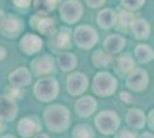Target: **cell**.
Returning <instances> with one entry per match:
<instances>
[{
  "mask_svg": "<svg viewBox=\"0 0 154 138\" xmlns=\"http://www.w3.org/2000/svg\"><path fill=\"white\" fill-rule=\"evenodd\" d=\"M43 122L48 131L62 133L69 129L71 122L70 111L62 104H51L43 111Z\"/></svg>",
  "mask_w": 154,
  "mask_h": 138,
  "instance_id": "6da1fadb",
  "label": "cell"
},
{
  "mask_svg": "<svg viewBox=\"0 0 154 138\" xmlns=\"http://www.w3.org/2000/svg\"><path fill=\"white\" fill-rule=\"evenodd\" d=\"M33 97L40 103H52L58 98L60 93V85L57 78L53 76H46L38 78L32 86Z\"/></svg>",
  "mask_w": 154,
  "mask_h": 138,
  "instance_id": "7a4b0ae2",
  "label": "cell"
},
{
  "mask_svg": "<svg viewBox=\"0 0 154 138\" xmlns=\"http://www.w3.org/2000/svg\"><path fill=\"white\" fill-rule=\"evenodd\" d=\"M117 87H119L117 78L112 72L106 70H99L96 72L91 83V89L93 93L101 98L113 96L117 90Z\"/></svg>",
  "mask_w": 154,
  "mask_h": 138,
  "instance_id": "3957f363",
  "label": "cell"
},
{
  "mask_svg": "<svg viewBox=\"0 0 154 138\" xmlns=\"http://www.w3.org/2000/svg\"><path fill=\"white\" fill-rule=\"evenodd\" d=\"M94 124L99 133L103 136H112L119 131L121 127V118L114 111L105 109L96 115Z\"/></svg>",
  "mask_w": 154,
  "mask_h": 138,
  "instance_id": "277c9868",
  "label": "cell"
},
{
  "mask_svg": "<svg viewBox=\"0 0 154 138\" xmlns=\"http://www.w3.org/2000/svg\"><path fill=\"white\" fill-rule=\"evenodd\" d=\"M99 35L97 30L88 24H78L72 31V41L81 50H91L97 45Z\"/></svg>",
  "mask_w": 154,
  "mask_h": 138,
  "instance_id": "5b68a950",
  "label": "cell"
},
{
  "mask_svg": "<svg viewBox=\"0 0 154 138\" xmlns=\"http://www.w3.org/2000/svg\"><path fill=\"white\" fill-rule=\"evenodd\" d=\"M59 13L62 22L66 24L71 26L76 24L82 19L84 13L83 4L77 0H66L60 4Z\"/></svg>",
  "mask_w": 154,
  "mask_h": 138,
  "instance_id": "8992f818",
  "label": "cell"
},
{
  "mask_svg": "<svg viewBox=\"0 0 154 138\" xmlns=\"http://www.w3.org/2000/svg\"><path fill=\"white\" fill-rule=\"evenodd\" d=\"M55 59L51 54H43L31 60L29 70L32 74V76L40 78L51 76L55 72Z\"/></svg>",
  "mask_w": 154,
  "mask_h": 138,
  "instance_id": "52a82bcc",
  "label": "cell"
},
{
  "mask_svg": "<svg viewBox=\"0 0 154 138\" xmlns=\"http://www.w3.org/2000/svg\"><path fill=\"white\" fill-rule=\"evenodd\" d=\"M89 78L82 72H71L66 79V90L71 97H81L89 87Z\"/></svg>",
  "mask_w": 154,
  "mask_h": 138,
  "instance_id": "ba28073f",
  "label": "cell"
},
{
  "mask_svg": "<svg viewBox=\"0 0 154 138\" xmlns=\"http://www.w3.org/2000/svg\"><path fill=\"white\" fill-rule=\"evenodd\" d=\"M16 130L22 138H32L42 132V121L36 115H26L20 118Z\"/></svg>",
  "mask_w": 154,
  "mask_h": 138,
  "instance_id": "9c48e42d",
  "label": "cell"
},
{
  "mask_svg": "<svg viewBox=\"0 0 154 138\" xmlns=\"http://www.w3.org/2000/svg\"><path fill=\"white\" fill-rule=\"evenodd\" d=\"M29 23L32 30L39 32L42 36L50 37V38H52L58 30L54 19H52L50 16H39L37 14H33L29 20Z\"/></svg>",
  "mask_w": 154,
  "mask_h": 138,
  "instance_id": "30bf717a",
  "label": "cell"
},
{
  "mask_svg": "<svg viewBox=\"0 0 154 138\" xmlns=\"http://www.w3.org/2000/svg\"><path fill=\"white\" fill-rule=\"evenodd\" d=\"M149 84V75L141 68H136L125 77V86L130 91L143 92Z\"/></svg>",
  "mask_w": 154,
  "mask_h": 138,
  "instance_id": "8fae6325",
  "label": "cell"
},
{
  "mask_svg": "<svg viewBox=\"0 0 154 138\" xmlns=\"http://www.w3.org/2000/svg\"><path fill=\"white\" fill-rule=\"evenodd\" d=\"M23 30H24L23 20L13 14H8L5 16V20L0 28L1 35L9 39H14L16 37H19Z\"/></svg>",
  "mask_w": 154,
  "mask_h": 138,
  "instance_id": "7c38bea8",
  "label": "cell"
},
{
  "mask_svg": "<svg viewBox=\"0 0 154 138\" xmlns=\"http://www.w3.org/2000/svg\"><path fill=\"white\" fill-rule=\"evenodd\" d=\"M44 46L43 38L33 32L24 33L19 41V47L21 52L24 53L26 55H33L42 51Z\"/></svg>",
  "mask_w": 154,
  "mask_h": 138,
  "instance_id": "4fadbf2b",
  "label": "cell"
},
{
  "mask_svg": "<svg viewBox=\"0 0 154 138\" xmlns=\"http://www.w3.org/2000/svg\"><path fill=\"white\" fill-rule=\"evenodd\" d=\"M50 46L61 52H68L72 46V31L68 26H61L51 38Z\"/></svg>",
  "mask_w": 154,
  "mask_h": 138,
  "instance_id": "5bb4252c",
  "label": "cell"
},
{
  "mask_svg": "<svg viewBox=\"0 0 154 138\" xmlns=\"http://www.w3.org/2000/svg\"><path fill=\"white\" fill-rule=\"evenodd\" d=\"M32 82V74L30 72L29 68L26 67H19L14 69L13 72H9L8 75V83L11 87L20 89L22 90L23 87L29 86Z\"/></svg>",
  "mask_w": 154,
  "mask_h": 138,
  "instance_id": "9a60e30c",
  "label": "cell"
},
{
  "mask_svg": "<svg viewBox=\"0 0 154 138\" xmlns=\"http://www.w3.org/2000/svg\"><path fill=\"white\" fill-rule=\"evenodd\" d=\"M75 113L79 118H86L92 116L97 112L98 101L92 96H81L75 101Z\"/></svg>",
  "mask_w": 154,
  "mask_h": 138,
  "instance_id": "2e32d148",
  "label": "cell"
},
{
  "mask_svg": "<svg viewBox=\"0 0 154 138\" xmlns=\"http://www.w3.org/2000/svg\"><path fill=\"white\" fill-rule=\"evenodd\" d=\"M19 114L17 101L8 97L7 94H0V120L4 122H12Z\"/></svg>",
  "mask_w": 154,
  "mask_h": 138,
  "instance_id": "e0dca14e",
  "label": "cell"
},
{
  "mask_svg": "<svg viewBox=\"0 0 154 138\" xmlns=\"http://www.w3.org/2000/svg\"><path fill=\"white\" fill-rule=\"evenodd\" d=\"M127 45V39L121 33H110L103 43V51L110 54L112 57L116 54H121Z\"/></svg>",
  "mask_w": 154,
  "mask_h": 138,
  "instance_id": "ac0fdd59",
  "label": "cell"
},
{
  "mask_svg": "<svg viewBox=\"0 0 154 138\" xmlns=\"http://www.w3.org/2000/svg\"><path fill=\"white\" fill-rule=\"evenodd\" d=\"M125 123L134 131L141 130L146 125V114L140 108L131 107L127 111L125 114Z\"/></svg>",
  "mask_w": 154,
  "mask_h": 138,
  "instance_id": "d6986e66",
  "label": "cell"
},
{
  "mask_svg": "<svg viewBox=\"0 0 154 138\" xmlns=\"http://www.w3.org/2000/svg\"><path fill=\"white\" fill-rule=\"evenodd\" d=\"M131 36L137 40H146L151 35V24L147 20L137 17L132 21L131 26L129 28Z\"/></svg>",
  "mask_w": 154,
  "mask_h": 138,
  "instance_id": "ffe728a7",
  "label": "cell"
},
{
  "mask_svg": "<svg viewBox=\"0 0 154 138\" xmlns=\"http://www.w3.org/2000/svg\"><path fill=\"white\" fill-rule=\"evenodd\" d=\"M116 16L117 13L113 8H103L99 13L97 14V24L103 30H110L116 24Z\"/></svg>",
  "mask_w": 154,
  "mask_h": 138,
  "instance_id": "44dd1931",
  "label": "cell"
},
{
  "mask_svg": "<svg viewBox=\"0 0 154 138\" xmlns=\"http://www.w3.org/2000/svg\"><path fill=\"white\" fill-rule=\"evenodd\" d=\"M116 70L121 75H129L134 69H136V61L132 57V53L123 52L115 60Z\"/></svg>",
  "mask_w": 154,
  "mask_h": 138,
  "instance_id": "7402d4cb",
  "label": "cell"
},
{
  "mask_svg": "<svg viewBox=\"0 0 154 138\" xmlns=\"http://www.w3.org/2000/svg\"><path fill=\"white\" fill-rule=\"evenodd\" d=\"M55 66H58L62 72H71L77 67V58L72 52H60L55 59Z\"/></svg>",
  "mask_w": 154,
  "mask_h": 138,
  "instance_id": "603a6c76",
  "label": "cell"
},
{
  "mask_svg": "<svg viewBox=\"0 0 154 138\" xmlns=\"http://www.w3.org/2000/svg\"><path fill=\"white\" fill-rule=\"evenodd\" d=\"M132 57L135 61L137 60L139 63L146 65L154 60V50L146 43H139L135 46Z\"/></svg>",
  "mask_w": 154,
  "mask_h": 138,
  "instance_id": "cb8c5ba5",
  "label": "cell"
},
{
  "mask_svg": "<svg viewBox=\"0 0 154 138\" xmlns=\"http://www.w3.org/2000/svg\"><path fill=\"white\" fill-rule=\"evenodd\" d=\"M91 61H92V65L98 69H106L113 63L114 58L107 52H105L103 48H99L92 53Z\"/></svg>",
  "mask_w": 154,
  "mask_h": 138,
  "instance_id": "d4e9b609",
  "label": "cell"
},
{
  "mask_svg": "<svg viewBox=\"0 0 154 138\" xmlns=\"http://www.w3.org/2000/svg\"><path fill=\"white\" fill-rule=\"evenodd\" d=\"M32 4L36 11L35 14L39 16H48L52 12L55 11L59 2L55 0H35Z\"/></svg>",
  "mask_w": 154,
  "mask_h": 138,
  "instance_id": "484cf974",
  "label": "cell"
},
{
  "mask_svg": "<svg viewBox=\"0 0 154 138\" xmlns=\"http://www.w3.org/2000/svg\"><path fill=\"white\" fill-rule=\"evenodd\" d=\"M135 19L136 15L134 13H130L128 11L122 9L120 13H117L115 28L120 32H127V31H129V28Z\"/></svg>",
  "mask_w": 154,
  "mask_h": 138,
  "instance_id": "4316f807",
  "label": "cell"
},
{
  "mask_svg": "<svg viewBox=\"0 0 154 138\" xmlns=\"http://www.w3.org/2000/svg\"><path fill=\"white\" fill-rule=\"evenodd\" d=\"M72 138H96L94 130L88 123H79L75 125L71 130Z\"/></svg>",
  "mask_w": 154,
  "mask_h": 138,
  "instance_id": "83f0119b",
  "label": "cell"
},
{
  "mask_svg": "<svg viewBox=\"0 0 154 138\" xmlns=\"http://www.w3.org/2000/svg\"><path fill=\"white\" fill-rule=\"evenodd\" d=\"M121 4H122L124 11L134 13L136 11H139L141 7L145 5V0H122Z\"/></svg>",
  "mask_w": 154,
  "mask_h": 138,
  "instance_id": "f1b7e54d",
  "label": "cell"
},
{
  "mask_svg": "<svg viewBox=\"0 0 154 138\" xmlns=\"http://www.w3.org/2000/svg\"><path fill=\"white\" fill-rule=\"evenodd\" d=\"M114 138H137V135L130 129H121L114 135Z\"/></svg>",
  "mask_w": 154,
  "mask_h": 138,
  "instance_id": "f546056e",
  "label": "cell"
},
{
  "mask_svg": "<svg viewBox=\"0 0 154 138\" xmlns=\"http://www.w3.org/2000/svg\"><path fill=\"white\" fill-rule=\"evenodd\" d=\"M5 94H7L8 97H11L12 99L17 101V99L22 97V91H21L20 89H14V87H11V86H9V87L7 89V92Z\"/></svg>",
  "mask_w": 154,
  "mask_h": 138,
  "instance_id": "4dcf8cb0",
  "label": "cell"
},
{
  "mask_svg": "<svg viewBox=\"0 0 154 138\" xmlns=\"http://www.w3.org/2000/svg\"><path fill=\"white\" fill-rule=\"evenodd\" d=\"M120 98L122 100L124 104H128V105H131L134 103V96L131 94L130 91H122L120 93Z\"/></svg>",
  "mask_w": 154,
  "mask_h": 138,
  "instance_id": "1f68e13d",
  "label": "cell"
},
{
  "mask_svg": "<svg viewBox=\"0 0 154 138\" xmlns=\"http://www.w3.org/2000/svg\"><path fill=\"white\" fill-rule=\"evenodd\" d=\"M31 4H32L31 0H24V1H22V0H14L13 1L14 6L17 7V8H22V9L29 8V7L31 6Z\"/></svg>",
  "mask_w": 154,
  "mask_h": 138,
  "instance_id": "d6a6232c",
  "label": "cell"
},
{
  "mask_svg": "<svg viewBox=\"0 0 154 138\" xmlns=\"http://www.w3.org/2000/svg\"><path fill=\"white\" fill-rule=\"evenodd\" d=\"M85 4L90 8H100L106 4V1L105 0H86Z\"/></svg>",
  "mask_w": 154,
  "mask_h": 138,
  "instance_id": "836d02e7",
  "label": "cell"
},
{
  "mask_svg": "<svg viewBox=\"0 0 154 138\" xmlns=\"http://www.w3.org/2000/svg\"><path fill=\"white\" fill-rule=\"evenodd\" d=\"M146 124H147L148 128L153 131V129H154V109H151V111L146 114Z\"/></svg>",
  "mask_w": 154,
  "mask_h": 138,
  "instance_id": "e575fe53",
  "label": "cell"
},
{
  "mask_svg": "<svg viewBox=\"0 0 154 138\" xmlns=\"http://www.w3.org/2000/svg\"><path fill=\"white\" fill-rule=\"evenodd\" d=\"M6 57H7V50L4 47V46L0 45V62L4 61Z\"/></svg>",
  "mask_w": 154,
  "mask_h": 138,
  "instance_id": "d590c367",
  "label": "cell"
},
{
  "mask_svg": "<svg viewBox=\"0 0 154 138\" xmlns=\"http://www.w3.org/2000/svg\"><path fill=\"white\" fill-rule=\"evenodd\" d=\"M137 138H154V136L152 132L145 131V132H143L141 135H139V136H137Z\"/></svg>",
  "mask_w": 154,
  "mask_h": 138,
  "instance_id": "8d00e7d4",
  "label": "cell"
},
{
  "mask_svg": "<svg viewBox=\"0 0 154 138\" xmlns=\"http://www.w3.org/2000/svg\"><path fill=\"white\" fill-rule=\"evenodd\" d=\"M5 130H6V124H5V122H4V121H1V120H0V136L5 132Z\"/></svg>",
  "mask_w": 154,
  "mask_h": 138,
  "instance_id": "74e56055",
  "label": "cell"
},
{
  "mask_svg": "<svg viewBox=\"0 0 154 138\" xmlns=\"http://www.w3.org/2000/svg\"><path fill=\"white\" fill-rule=\"evenodd\" d=\"M32 138H50V136L47 133H44V132H39V133H37L35 137Z\"/></svg>",
  "mask_w": 154,
  "mask_h": 138,
  "instance_id": "f35d334b",
  "label": "cell"
},
{
  "mask_svg": "<svg viewBox=\"0 0 154 138\" xmlns=\"http://www.w3.org/2000/svg\"><path fill=\"white\" fill-rule=\"evenodd\" d=\"M5 13H4V11L0 8V28H1V26H2V22H4V20H5Z\"/></svg>",
  "mask_w": 154,
  "mask_h": 138,
  "instance_id": "ab89813d",
  "label": "cell"
},
{
  "mask_svg": "<svg viewBox=\"0 0 154 138\" xmlns=\"http://www.w3.org/2000/svg\"><path fill=\"white\" fill-rule=\"evenodd\" d=\"M0 138H16V137L13 136V135H9V133H5V135H1Z\"/></svg>",
  "mask_w": 154,
  "mask_h": 138,
  "instance_id": "60d3db41",
  "label": "cell"
}]
</instances>
